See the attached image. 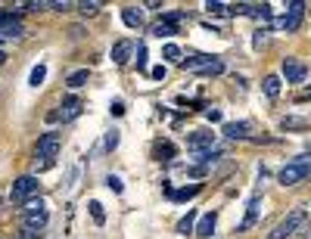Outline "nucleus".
<instances>
[{
	"label": "nucleus",
	"mask_w": 311,
	"mask_h": 239,
	"mask_svg": "<svg viewBox=\"0 0 311 239\" xmlns=\"http://www.w3.org/2000/svg\"><path fill=\"white\" fill-rule=\"evenodd\" d=\"M56 165V158H41V155H37L34 158V174H41V171H47V168H53Z\"/></svg>",
	"instance_id": "26"
},
{
	"label": "nucleus",
	"mask_w": 311,
	"mask_h": 239,
	"mask_svg": "<svg viewBox=\"0 0 311 239\" xmlns=\"http://www.w3.org/2000/svg\"><path fill=\"white\" fill-rule=\"evenodd\" d=\"M302 16H305V3H302V0L286 3V16L280 19V28H283V31H296V28L302 25Z\"/></svg>",
	"instance_id": "10"
},
{
	"label": "nucleus",
	"mask_w": 311,
	"mask_h": 239,
	"mask_svg": "<svg viewBox=\"0 0 311 239\" xmlns=\"http://www.w3.org/2000/svg\"><path fill=\"white\" fill-rule=\"evenodd\" d=\"M87 208H91V217H93L96 224H106V208H103V202H96V199H93Z\"/></svg>",
	"instance_id": "24"
},
{
	"label": "nucleus",
	"mask_w": 311,
	"mask_h": 239,
	"mask_svg": "<svg viewBox=\"0 0 311 239\" xmlns=\"http://www.w3.org/2000/svg\"><path fill=\"white\" fill-rule=\"evenodd\" d=\"M305 99H311V90H308V93H305Z\"/></svg>",
	"instance_id": "38"
},
{
	"label": "nucleus",
	"mask_w": 311,
	"mask_h": 239,
	"mask_svg": "<svg viewBox=\"0 0 311 239\" xmlns=\"http://www.w3.org/2000/svg\"><path fill=\"white\" fill-rule=\"evenodd\" d=\"M215 224H218V214L215 211H206V214L199 217V224H196V230H193V233L202 236V239H209L212 233H215Z\"/></svg>",
	"instance_id": "13"
},
{
	"label": "nucleus",
	"mask_w": 311,
	"mask_h": 239,
	"mask_svg": "<svg viewBox=\"0 0 311 239\" xmlns=\"http://www.w3.org/2000/svg\"><path fill=\"white\" fill-rule=\"evenodd\" d=\"M78 9H81L84 16H93L96 9H100V3H96V0H81V3H78Z\"/></svg>",
	"instance_id": "27"
},
{
	"label": "nucleus",
	"mask_w": 311,
	"mask_h": 239,
	"mask_svg": "<svg viewBox=\"0 0 311 239\" xmlns=\"http://www.w3.org/2000/svg\"><path fill=\"white\" fill-rule=\"evenodd\" d=\"M162 56L171 59V62H181V47H178V44H165V47H162Z\"/></svg>",
	"instance_id": "25"
},
{
	"label": "nucleus",
	"mask_w": 311,
	"mask_h": 239,
	"mask_svg": "<svg viewBox=\"0 0 311 239\" xmlns=\"http://www.w3.org/2000/svg\"><path fill=\"white\" fill-rule=\"evenodd\" d=\"M206 118H209L212 124H215V121H221V109H206Z\"/></svg>",
	"instance_id": "34"
},
{
	"label": "nucleus",
	"mask_w": 311,
	"mask_h": 239,
	"mask_svg": "<svg viewBox=\"0 0 311 239\" xmlns=\"http://www.w3.org/2000/svg\"><path fill=\"white\" fill-rule=\"evenodd\" d=\"M109 109H112V115H124V103H122V99H115Z\"/></svg>",
	"instance_id": "35"
},
{
	"label": "nucleus",
	"mask_w": 311,
	"mask_h": 239,
	"mask_svg": "<svg viewBox=\"0 0 311 239\" xmlns=\"http://www.w3.org/2000/svg\"><path fill=\"white\" fill-rule=\"evenodd\" d=\"M308 174H311V152H302L299 158H293V162H286L283 168H280L277 180L283 186H296V183H302Z\"/></svg>",
	"instance_id": "2"
},
{
	"label": "nucleus",
	"mask_w": 311,
	"mask_h": 239,
	"mask_svg": "<svg viewBox=\"0 0 311 239\" xmlns=\"http://www.w3.org/2000/svg\"><path fill=\"white\" fill-rule=\"evenodd\" d=\"M283 127L286 131H293V127H308L305 118H283Z\"/></svg>",
	"instance_id": "28"
},
{
	"label": "nucleus",
	"mask_w": 311,
	"mask_h": 239,
	"mask_svg": "<svg viewBox=\"0 0 311 239\" xmlns=\"http://www.w3.org/2000/svg\"><path fill=\"white\" fill-rule=\"evenodd\" d=\"M19 13H22V9H0V41H3V37H19L25 31Z\"/></svg>",
	"instance_id": "6"
},
{
	"label": "nucleus",
	"mask_w": 311,
	"mask_h": 239,
	"mask_svg": "<svg viewBox=\"0 0 311 239\" xmlns=\"http://www.w3.org/2000/svg\"><path fill=\"white\" fill-rule=\"evenodd\" d=\"M137 68H140V72H143V68H147V47H137Z\"/></svg>",
	"instance_id": "31"
},
{
	"label": "nucleus",
	"mask_w": 311,
	"mask_h": 239,
	"mask_svg": "<svg viewBox=\"0 0 311 239\" xmlns=\"http://www.w3.org/2000/svg\"><path fill=\"white\" fill-rule=\"evenodd\" d=\"M199 190H202L199 183H190V186H184V190H171V196H168V199H174V202H190V199L196 196Z\"/></svg>",
	"instance_id": "19"
},
{
	"label": "nucleus",
	"mask_w": 311,
	"mask_h": 239,
	"mask_svg": "<svg viewBox=\"0 0 311 239\" xmlns=\"http://www.w3.org/2000/svg\"><path fill=\"white\" fill-rule=\"evenodd\" d=\"M131 53H134V44L131 41H119V44L112 47V62L115 65H124L131 59Z\"/></svg>",
	"instance_id": "14"
},
{
	"label": "nucleus",
	"mask_w": 311,
	"mask_h": 239,
	"mask_svg": "<svg viewBox=\"0 0 311 239\" xmlns=\"http://www.w3.org/2000/svg\"><path fill=\"white\" fill-rule=\"evenodd\" d=\"M60 149H62V137L60 134H44V137H37V155L41 158H56L60 155Z\"/></svg>",
	"instance_id": "9"
},
{
	"label": "nucleus",
	"mask_w": 311,
	"mask_h": 239,
	"mask_svg": "<svg viewBox=\"0 0 311 239\" xmlns=\"http://www.w3.org/2000/svg\"><path fill=\"white\" fill-rule=\"evenodd\" d=\"M174 155H178L174 143H168V140H159V143H156V158H159V162H174Z\"/></svg>",
	"instance_id": "18"
},
{
	"label": "nucleus",
	"mask_w": 311,
	"mask_h": 239,
	"mask_svg": "<svg viewBox=\"0 0 311 239\" xmlns=\"http://www.w3.org/2000/svg\"><path fill=\"white\" fill-rule=\"evenodd\" d=\"M37 190H41V183H37V177L34 174H25V177H19V180L13 183V190H9V202L13 205H28L31 199L37 196Z\"/></svg>",
	"instance_id": "4"
},
{
	"label": "nucleus",
	"mask_w": 311,
	"mask_h": 239,
	"mask_svg": "<svg viewBox=\"0 0 311 239\" xmlns=\"http://www.w3.org/2000/svg\"><path fill=\"white\" fill-rule=\"evenodd\" d=\"M106 186H109L112 193H122V190H124V186H122V180H119L115 174H109V177H106Z\"/></svg>",
	"instance_id": "29"
},
{
	"label": "nucleus",
	"mask_w": 311,
	"mask_h": 239,
	"mask_svg": "<svg viewBox=\"0 0 311 239\" xmlns=\"http://www.w3.org/2000/svg\"><path fill=\"white\" fill-rule=\"evenodd\" d=\"M193 230H196V211H193V208H187V214L178 221V233L187 236V233H193Z\"/></svg>",
	"instance_id": "20"
},
{
	"label": "nucleus",
	"mask_w": 311,
	"mask_h": 239,
	"mask_svg": "<svg viewBox=\"0 0 311 239\" xmlns=\"http://www.w3.org/2000/svg\"><path fill=\"white\" fill-rule=\"evenodd\" d=\"M261 90H265L271 99H277V96H280V78H277V75H268L265 81H261Z\"/></svg>",
	"instance_id": "21"
},
{
	"label": "nucleus",
	"mask_w": 311,
	"mask_h": 239,
	"mask_svg": "<svg viewBox=\"0 0 311 239\" xmlns=\"http://www.w3.org/2000/svg\"><path fill=\"white\" fill-rule=\"evenodd\" d=\"M150 75L156 78V81H165V75H168V68H165V65H156V68H153Z\"/></svg>",
	"instance_id": "33"
},
{
	"label": "nucleus",
	"mask_w": 311,
	"mask_h": 239,
	"mask_svg": "<svg viewBox=\"0 0 311 239\" xmlns=\"http://www.w3.org/2000/svg\"><path fill=\"white\" fill-rule=\"evenodd\" d=\"M283 78L289 84H302L305 78H308V68H305V62H299V59H283Z\"/></svg>",
	"instance_id": "11"
},
{
	"label": "nucleus",
	"mask_w": 311,
	"mask_h": 239,
	"mask_svg": "<svg viewBox=\"0 0 311 239\" xmlns=\"http://www.w3.org/2000/svg\"><path fill=\"white\" fill-rule=\"evenodd\" d=\"M305 217H308L305 208H296V211H289V217H283V221H280V227L271 233V239H289V236L299 230V227H305Z\"/></svg>",
	"instance_id": "5"
},
{
	"label": "nucleus",
	"mask_w": 311,
	"mask_h": 239,
	"mask_svg": "<svg viewBox=\"0 0 311 239\" xmlns=\"http://www.w3.org/2000/svg\"><path fill=\"white\" fill-rule=\"evenodd\" d=\"M187 146L193 149V152H209V149H215V134L209 131V127H202V131H193L190 137H187Z\"/></svg>",
	"instance_id": "8"
},
{
	"label": "nucleus",
	"mask_w": 311,
	"mask_h": 239,
	"mask_svg": "<svg viewBox=\"0 0 311 239\" xmlns=\"http://www.w3.org/2000/svg\"><path fill=\"white\" fill-rule=\"evenodd\" d=\"M106 149H109V152H112V149L115 146H119V131H109V134H106V143H103Z\"/></svg>",
	"instance_id": "30"
},
{
	"label": "nucleus",
	"mask_w": 311,
	"mask_h": 239,
	"mask_svg": "<svg viewBox=\"0 0 311 239\" xmlns=\"http://www.w3.org/2000/svg\"><path fill=\"white\" fill-rule=\"evenodd\" d=\"M72 3H65V0H62V3H60V0H56V3H50V9H60V13H62V9H69Z\"/></svg>",
	"instance_id": "36"
},
{
	"label": "nucleus",
	"mask_w": 311,
	"mask_h": 239,
	"mask_svg": "<svg viewBox=\"0 0 311 239\" xmlns=\"http://www.w3.org/2000/svg\"><path fill=\"white\" fill-rule=\"evenodd\" d=\"M122 22L128 28H140L143 25V13L137 6H122Z\"/></svg>",
	"instance_id": "16"
},
{
	"label": "nucleus",
	"mask_w": 311,
	"mask_h": 239,
	"mask_svg": "<svg viewBox=\"0 0 311 239\" xmlns=\"http://www.w3.org/2000/svg\"><path fill=\"white\" fill-rule=\"evenodd\" d=\"M206 9H209V13H224V9H227V3H221V0H215V3H212V0H209V3H206Z\"/></svg>",
	"instance_id": "32"
},
{
	"label": "nucleus",
	"mask_w": 311,
	"mask_h": 239,
	"mask_svg": "<svg viewBox=\"0 0 311 239\" xmlns=\"http://www.w3.org/2000/svg\"><path fill=\"white\" fill-rule=\"evenodd\" d=\"M178 65L184 68V72H196V75H221V72H224V59H221V56H206V53L181 59Z\"/></svg>",
	"instance_id": "3"
},
{
	"label": "nucleus",
	"mask_w": 311,
	"mask_h": 239,
	"mask_svg": "<svg viewBox=\"0 0 311 239\" xmlns=\"http://www.w3.org/2000/svg\"><path fill=\"white\" fill-rule=\"evenodd\" d=\"M150 34H153V37H159V41H162V37H171V34H178V25H171L168 19H159V22H156V25L150 28Z\"/></svg>",
	"instance_id": "17"
},
{
	"label": "nucleus",
	"mask_w": 311,
	"mask_h": 239,
	"mask_svg": "<svg viewBox=\"0 0 311 239\" xmlns=\"http://www.w3.org/2000/svg\"><path fill=\"white\" fill-rule=\"evenodd\" d=\"M258 211H261V196L255 193L249 199V205H246V217L240 221V227H237V233H246V230H252V227L258 224Z\"/></svg>",
	"instance_id": "12"
},
{
	"label": "nucleus",
	"mask_w": 311,
	"mask_h": 239,
	"mask_svg": "<svg viewBox=\"0 0 311 239\" xmlns=\"http://www.w3.org/2000/svg\"><path fill=\"white\" fill-rule=\"evenodd\" d=\"M249 131H252L249 121H227V124H224V134L230 137V140H243Z\"/></svg>",
	"instance_id": "15"
},
{
	"label": "nucleus",
	"mask_w": 311,
	"mask_h": 239,
	"mask_svg": "<svg viewBox=\"0 0 311 239\" xmlns=\"http://www.w3.org/2000/svg\"><path fill=\"white\" fill-rule=\"evenodd\" d=\"M6 62V53H3V50H0V65H3Z\"/></svg>",
	"instance_id": "37"
},
{
	"label": "nucleus",
	"mask_w": 311,
	"mask_h": 239,
	"mask_svg": "<svg viewBox=\"0 0 311 239\" xmlns=\"http://www.w3.org/2000/svg\"><path fill=\"white\" fill-rule=\"evenodd\" d=\"M44 78H47V65H34L31 75H28V84H31V87H41Z\"/></svg>",
	"instance_id": "22"
},
{
	"label": "nucleus",
	"mask_w": 311,
	"mask_h": 239,
	"mask_svg": "<svg viewBox=\"0 0 311 239\" xmlns=\"http://www.w3.org/2000/svg\"><path fill=\"white\" fill-rule=\"evenodd\" d=\"M81 109H84V103L78 96H69V99H62V106L56 109V112H50L47 118L50 121H75L78 115H81Z\"/></svg>",
	"instance_id": "7"
},
{
	"label": "nucleus",
	"mask_w": 311,
	"mask_h": 239,
	"mask_svg": "<svg viewBox=\"0 0 311 239\" xmlns=\"http://www.w3.org/2000/svg\"><path fill=\"white\" fill-rule=\"evenodd\" d=\"M65 84H69V87H84V84H87V68H78V72H72L69 78H65Z\"/></svg>",
	"instance_id": "23"
},
{
	"label": "nucleus",
	"mask_w": 311,
	"mask_h": 239,
	"mask_svg": "<svg viewBox=\"0 0 311 239\" xmlns=\"http://www.w3.org/2000/svg\"><path fill=\"white\" fill-rule=\"evenodd\" d=\"M47 221H50V214H47V205L41 202V199H31V202L22 208V230L25 233L41 236V230L47 227Z\"/></svg>",
	"instance_id": "1"
}]
</instances>
